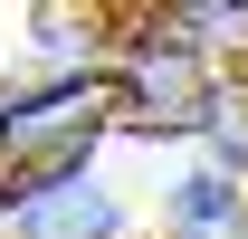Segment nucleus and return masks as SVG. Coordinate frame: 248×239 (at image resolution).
Here are the masks:
<instances>
[{
	"label": "nucleus",
	"mask_w": 248,
	"mask_h": 239,
	"mask_svg": "<svg viewBox=\"0 0 248 239\" xmlns=\"http://www.w3.org/2000/svg\"><path fill=\"white\" fill-rule=\"evenodd\" d=\"M124 124V77L115 67H29V77H0V172H29V163H95V144Z\"/></svg>",
	"instance_id": "nucleus-1"
},
{
	"label": "nucleus",
	"mask_w": 248,
	"mask_h": 239,
	"mask_svg": "<svg viewBox=\"0 0 248 239\" xmlns=\"http://www.w3.org/2000/svg\"><path fill=\"white\" fill-rule=\"evenodd\" d=\"M115 77H124V124H134V134H182V115L229 77V67L143 0V19H124V38H115Z\"/></svg>",
	"instance_id": "nucleus-2"
},
{
	"label": "nucleus",
	"mask_w": 248,
	"mask_h": 239,
	"mask_svg": "<svg viewBox=\"0 0 248 239\" xmlns=\"http://www.w3.org/2000/svg\"><path fill=\"white\" fill-rule=\"evenodd\" d=\"M10 239H124V201L95 182V163H29L0 172Z\"/></svg>",
	"instance_id": "nucleus-3"
},
{
	"label": "nucleus",
	"mask_w": 248,
	"mask_h": 239,
	"mask_svg": "<svg viewBox=\"0 0 248 239\" xmlns=\"http://www.w3.org/2000/svg\"><path fill=\"white\" fill-rule=\"evenodd\" d=\"M162 239H248V172L229 163H182L162 191Z\"/></svg>",
	"instance_id": "nucleus-4"
},
{
	"label": "nucleus",
	"mask_w": 248,
	"mask_h": 239,
	"mask_svg": "<svg viewBox=\"0 0 248 239\" xmlns=\"http://www.w3.org/2000/svg\"><path fill=\"white\" fill-rule=\"evenodd\" d=\"M115 19H105V0H58V10H38L29 19V58L77 77V67H115Z\"/></svg>",
	"instance_id": "nucleus-5"
},
{
	"label": "nucleus",
	"mask_w": 248,
	"mask_h": 239,
	"mask_svg": "<svg viewBox=\"0 0 248 239\" xmlns=\"http://www.w3.org/2000/svg\"><path fill=\"white\" fill-rule=\"evenodd\" d=\"M153 10H162L182 38H201L219 67H239V58H248V0H153Z\"/></svg>",
	"instance_id": "nucleus-6"
},
{
	"label": "nucleus",
	"mask_w": 248,
	"mask_h": 239,
	"mask_svg": "<svg viewBox=\"0 0 248 239\" xmlns=\"http://www.w3.org/2000/svg\"><path fill=\"white\" fill-rule=\"evenodd\" d=\"M105 10H115V0H105Z\"/></svg>",
	"instance_id": "nucleus-7"
}]
</instances>
